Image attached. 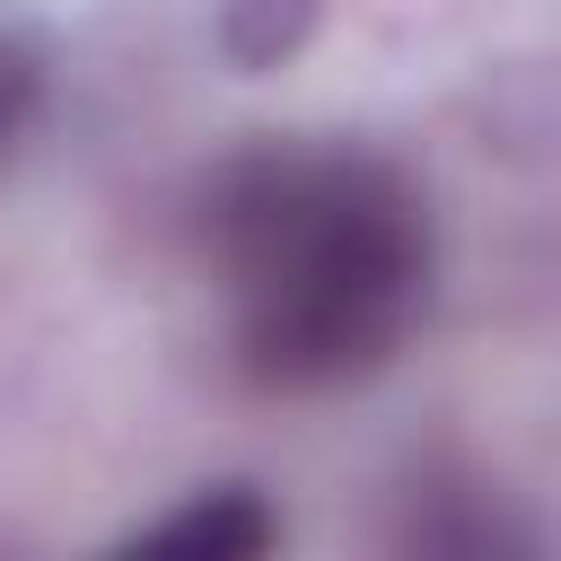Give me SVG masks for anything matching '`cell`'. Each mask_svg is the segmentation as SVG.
Listing matches in <instances>:
<instances>
[{"label":"cell","mask_w":561,"mask_h":561,"mask_svg":"<svg viewBox=\"0 0 561 561\" xmlns=\"http://www.w3.org/2000/svg\"><path fill=\"white\" fill-rule=\"evenodd\" d=\"M237 351L263 386L368 377L430 298L421 193L359 149H254L210 184Z\"/></svg>","instance_id":"1"},{"label":"cell","mask_w":561,"mask_h":561,"mask_svg":"<svg viewBox=\"0 0 561 561\" xmlns=\"http://www.w3.org/2000/svg\"><path fill=\"white\" fill-rule=\"evenodd\" d=\"M149 552H184V561H245L272 543V508L245 491V482H219V491H193L184 508H167L158 526H140Z\"/></svg>","instance_id":"2"},{"label":"cell","mask_w":561,"mask_h":561,"mask_svg":"<svg viewBox=\"0 0 561 561\" xmlns=\"http://www.w3.org/2000/svg\"><path fill=\"white\" fill-rule=\"evenodd\" d=\"M26 105H35V53L0 35V140L26 123Z\"/></svg>","instance_id":"4"},{"label":"cell","mask_w":561,"mask_h":561,"mask_svg":"<svg viewBox=\"0 0 561 561\" xmlns=\"http://www.w3.org/2000/svg\"><path fill=\"white\" fill-rule=\"evenodd\" d=\"M316 0H228V53L237 61H280L307 35Z\"/></svg>","instance_id":"3"}]
</instances>
